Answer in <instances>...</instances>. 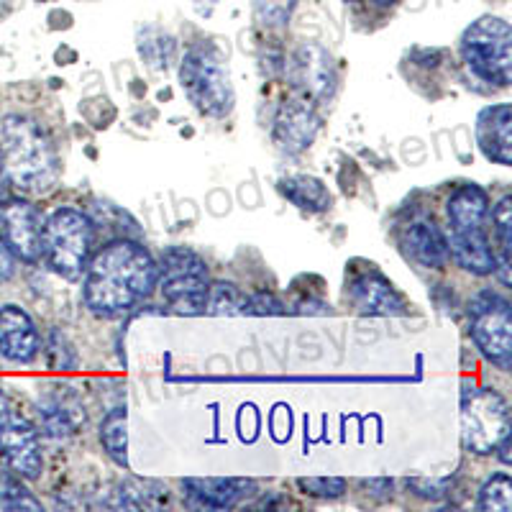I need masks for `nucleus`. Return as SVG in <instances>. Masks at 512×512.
Returning a JSON list of instances; mask_svg holds the SVG:
<instances>
[{
  "label": "nucleus",
  "instance_id": "obj_21",
  "mask_svg": "<svg viewBox=\"0 0 512 512\" xmlns=\"http://www.w3.org/2000/svg\"><path fill=\"white\" fill-rule=\"evenodd\" d=\"M280 192L295 208L305 210V213H326L333 205V195L328 185L313 175L282 177Z\"/></svg>",
  "mask_w": 512,
  "mask_h": 512
},
{
  "label": "nucleus",
  "instance_id": "obj_20",
  "mask_svg": "<svg viewBox=\"0 0 512 512\" xmlns=\"http://www.w3.org/2000/svg\"><path fill=\"white\" fill-rule=\"evenodd\" d=\"M446 216L451 231H477L484 228L489 216L487 192L477 185H464L446 203Z\"/></svg>",
  "mask_w": 512,
  "mask_h": 512
},
{
  "label": "nucleus",
  "instance_id": "obj_15",
  "mask_svg": "<svg viewBox=\"0 0 512 512\" xmlns=\"http://www.w3.org/2000/svg\"><path fill=\"white\" fill-rule=\"evenodd\" d=\"M512 111L507 103H497L484 108L477 116V146L489 162L510 167L512 164Z\"/></svg>",
  "mask_w": 512,
  "mask_h": 512
},
{
  "label": "nucleus",
  "instance_id": "obj_29",
  "mask_svg": "<svg viewBox=\"0 0 512 512\" xmlns=\"http://www.w3.org/2000/svg\"><path fill=\"white\" fill-rule=\"evenodd\" d=\"M297 487L303 495L318 497V500H336L346 492V482L341 477H300Z\"/></svg>",
  "mask_w": 512,
  "mask_h": 512
},
{
  "label": "nucleus",
  "instance_id": "obj_36",
  "mask_svg": "<svg viewBox=\"0 0 512 512\" xmlns=\"http://www.w3.org/2000/svg\"><path fill=\"white\" fill-rule=\"evenodd\" d=\"M374 3H379V6H395L397 0H374Z\"/></svg>",
  "mask_w": 512,
  "mask_h": 512
},
{
  "label": "nucleus",
  "instance_id": "obj_8",
  "mask_svg": "<svg viewBox=\"0 0 512 512\" xmlns=\"http://www.w3.org/2000/svg\"><path fill=\"white\" fill-rule=\"evenodd\" d=\"M472 338L487 361L502 372L512 367V315L507 297L495 290H482L469 303Z\"/></svg>",
  "mask_w": 512,
  "mask_h": 512
},
{
  "label": "nucleus",
  "instance_id": "obj_26",
  "mask_svg": "<svg viewBox=\"0 0 512 512\" xmlns=\"http://www.w3.org/2000/svg\"><path fill=\"white\" fill-rule=\"evenodd\" d=\"M246 295L233 282H213L205 297V313L210 315H244Z\"/></svg>",
  "mask_w": 512,
  "mask_h": 512
},
{
  "label": "nucleus",
  "instance_id": "obj_28",
  "mask_svg": "<svg viewBox=\"0 0 512 512\" xmlns=\"http://www.w3.org/2000/svg\"><path fill=\"white\" fill-rule=\"evenodd\" d=\"M251 6H254L256 21L264 29L280 31L290 24L292 13L297 8V0H251Z\"/></svg>",
  "mask_w": 512,
  "mask_h": 512
},
{
  "label": "nucleus",
  "instance_id": "obj_33",
  "mask_svg": "<svg viewBox=\"0 0 512 512\" xmlns=\"http://www.w3.org/2000/svg\"><path fill=\"white\" fill-rule=\"evenodd\" d=\"M13 415V408H11V400H8L6 390L0 387V431H3V425L8 423V418Z\"/></svg>",
  "mask_w": 512,
  "mask_h": 512
},
{
  "label": "nucleus",
  "instance_id": "obj_24",
  "mask_svg": "<svg viewBox=\"0 0 512 512\" xmlns=\"http://www.w3.org/2000/svg\"><path fill=\"white\" fill-rule=\"evenodd\" d=\"M16 510H41V502L36 500L34 492L26 487V479L16 477L8 469H0V512Z\"/></svg>",
  "mask_w": 512,
  "mask_h": 512
},
{
  "label": "nucleus",
  "instance_id": "obj_9",
  "mask_svg": "<svg viewBox=\"0 0 512 512\" xmlns=\"http://www.w3.org/2000/svg\"><path fill=\"white\" fill-rule=\"evenodd\" d=\"M290 80L305 100L315 105L328 103L338 88L336 64L328 49L315 41L300 44L290 57Z\"/></svg>",
  "mask_w": 512,
  "mask_h": 512
},
{
  "label": "nucleus",
  "instance_id": "obj_37",
  "mask_svg": "<svg viewBox=\"0 0 512 512\" xmlns=\"http://www.w3.org/2000/svg\"><path fill=\"white\" fill-rule=\"evenodd\" d=\"M344 3H354V0H344Z\"/></svg>",
  "mask_w": 512,
  "mask_h": 512
},
{
  "label": "nucleus",
  "instance_id": "obj_14",
  "mask_svg": "<svg viewBox=\"0 0 512 512\" xmlns=\"http://www.w3.org/2000/svg\"><path fill=\"white\" fill-rule=\"evenodd\" d=\"M254 489L256 484L251 479H182V495H185L187 505L198 507V510H231Z\"/></svg>",
  "mask_w": 512,
  "mask_h": 512
},
{
  "label": "nucleus",
  "instance_id": "obj_3",
  "mask_svg": "<svg viewBox=\"0 0 512 512\" xmlns=\"http://www.w3.org/2000/svg\"><path fill=\"white\" fill-rule=\"evenodd\" d=\"M180 85L187 100L208 118H226L236 103L228 59L213 41L187 49L180 64Z\"/></svg>",
  "mask_w": 512,
  "mask_h": 512
},
{
  "label": "nucleus",
  "instance_id": "obj_6",
  "mask_svg": "<svg viewBox=\"0 0 512 512\" xmlns=\"http://www.w3.org/2000/svg\"><path fill=\"white\" fill-rule=\"evenodd\" d=\"M157 285L164 303L180 315L205 313L210 272L203 256L187 246H169L159 259Z\"/></svg>",
  "mask_w": 512,
  "mask_h": 512
},
{
  "label": "nucleus",
  "instance_id": "obj_22",
  "mask_svg": "<svg viewBox=\"0 0 512 512\" xmlns=\"http://www.w3.org/2000/svg\"><path fill=\"white\" fill-rule=\"evenodd\" d=\"M100 443L105 454L118 466H128V413L126 408H113L100 423Z\"/></svg>",
  "mask_w": 512,
  "mask_h": 512
},
{
  "label": "nucleus",
  "instance_id": "obj_30",
  "mask_svg": "<svg viewBox=\"0 0 512 512\" xmlns=\"http://www.w3.org/2000/svg\"><path fill=\"white\" fill-rule=\"evenodd\" d=\"M287 308L280 297L272 292H256V295L246 297L244 315H285Z\"/></svg>",
  "mask_w": 512,
  "mask_h": 512
},
{
  "label": "nucleus",
  "instance_id": "obj_1",
  "mask_svg": "<svg viewBox=\"0 0 512 512\" xmlns=\"http://www.w3.org/2000/svg\"><path fill=\"white\" fill-rule=\"evenodd\" d=\"M159 267L146 246L116 239L95 254L85 269V305L100 318H118L144 303L157 287Z\"/></svg>",
  "mask_w": 512,
  "mask_h": 512
},
{
  "label": "nucleus",
  "instance_id": "obj_10",
  "mask_svg": "<svg viewBox=\"0 0 512 512\" xmlns=\"http://www.w3.org/2000/svg\"><path fill=\"white\" fill-rule=\"evenodd\" d=\"M41 231H44L41 213L29 200L11 195L0 203V236L16 259L26 264L41 262Z\"/></svg>",
  "mask_w": 512,
  "mask_h": 512
},
{
  "label": "nucleus",
  "instance_id": "obj_25",
  "mask_svg": "<svg viewBox=\"0 0 512 512\" xmlns=\"http://www.w3.org/2000/svg\"><path fill=\"white\" fill-rule=\"evenodd\" d=\"M139 54L152 70L162 72L169 67V59L175 54V41L172 36L164 34V31L154 29V26H146L139 31Z\"/></svg>",
  "mask_w": 512,
  "mask_h": 512
},
{
  "label": "nucleus",
  "instance_id": "obj_31",
  "mask_svg": "<svg viewBox=\"0 0 512 512\" xmlns=\"http://www.w3.org/2000/svg\"><path fill=\"white\" fill-rule=\"evenodd\" d=\"M13 274H16V256L11 254L8 244L3 241V236H0V285H3V282H11Z\"/></svg>",
  "mask_w": 512,
  "mask_h": 512
},
{
  "label": "nucleus",
  "instance_id": "obj_18",
  "mask_svg": "<svg viewBox=\"0 0 512 512\" xmlns=\"http://www.w3.org/2000/svg\"><path fill=\"white\" fill-rule=\"evenodd\" d=\"M448 256H454V262L466 272L487 277L497 272V254L489 246L484 228L477 231H451L448 236Z\"/></svg>",
  "mask_w": 512,
  "mask_h": 512
},
{
  "label": "nucleus",
  "instance_id": "obj_12",
  "mask_svg": "<svg viewBox=\"0 0 512 512\" xmlns=\"http://www.w3.org/2000/svg\"><path fill=\"white\" fill-rule=\"evenodd\" d=\"M320 118L315 111V103L300 98L287 100L280 108V113L274 116L272 123V139L277 149L285 154H303L313 146L315 136H318Z\"/></svg>",
  "mask_w": 512,
  "mask_h": 512
},
{
  "label": "nucleus",
  "instance_id": "obj_27",
  "mask_svg": "<svg viewBox=\"0 0 512 512\" xmlns=\"http://www.w3.org/2000/svg\"><path fill=\"white\" fill-rule=\"evenodd\" d=\"M479 510L512 512V479L507 472H497L479 489Z\"/></svg>",
  "mask_w": 512,
  "mask_h": 512
},
{
  "label": "nucleus",
  "instance_id": "obj_7",
  "mask_svg": "<svg viewBox=\"0 0 512 512\" xmlns=\"http://www.w3.org/2000/svg\"><path fill=\"white\" fill-rule=\"evenodd\" d=\"M510 436V410L500 392L479 387L461 400V441L469 454H495L497 443Z\"/></svg>",
  "mask_w": 512,
  "mask_h": 512
},
{
  "label": "nucleus",
  "instance_id": "obj_32",
  "mask_svg": "<svg viewBox=\"0 0 512 512\" xmlns=\"http://www.w3.org/2000/svg\"><path fill=\"white\" fill-rule=\"evenodd\" d=\"M297 313L326 315V313H331V305L320 303V300H303V303H297Z\"/></svg>",
  "mask_w": 512,
  "mask_h": 512
},
{
  "label": "nucleus",
  "instance_id": "obj_19",
  "mask_svg": "<svg viewBox=\"0 0 512 512\" xmlns=\"http://www.w3.org/2000/svg\"><path fill=\"white\" fill-rule=\"evenodd\" d=\"M39 418L41 431L49 438H70L80 425H85V408L70 392H52L39 397Z\"/></svg>",
  "mask_w": 512,
  "mask_h": 512
},
{
  "label": "nucleus",
  "instance_id": "obj_23",
  "mask_svg": "<svg viewBox=\"0 0 512 512\" xmlns=\"http://www.w3.org/2000/svg\"><path fill=\"white\" fill-rule=\"evenodd\" d=\"M492 228H495V241L500 246L497 256V269H500L502 285H510V249H512V198L505 195L492 208Z\"/></svg>",
  "mask_w": 512,
  "mask_h": 512
},
{
  "label": "nucleus",
  "instance_id": "obj_34",
  "mask_svg": "<svg viewBox=\"0 0 512 512\" xmlns=\"http://www.w3.org/2000/svg\"><path fill=\"white\" fill-rule=\"evenodd\" d=\"M216 6H218V0H192V8H195V11H198V16H203V18L213 16Z\"/></svg>",
  "mask_w": 512,
  "mask_h": 512
},
{
  "label": "nucleus",
  "instance_id": "obj_16",
  "mask_svg": "<svg viewBox=\"0 0 512 512\" xmlns=\"http://www.w3.org/2000/svg\"><path fill=\"white\" fill-rule=\"evenodd\" d=\"M402 246L415 264L425 269H443L448 262V241L433 218H415L402 231Z\"/></svg>",
  "mask_w": 512,
  "mask_h": 512
},
{
  "label": "nucleus",
  "instance_id": "obj_13",
  "mask_svg": "<svg viewBox=\"0 0 512 512\" xmlns=\"http://www.w3.org/2000/svg\"><path fill=\"white\" fill-rule=\"evenodd\" d=\"M41 336L31 315L18 305L0 308V356L13 364H31L39 356Z\"/></svg>",
  "mask_w": 512,
  "mask_h": 512
},
{
  "label": "nucleus",
  "instance_id": "obj_11",
  "mask_svg": "<svg viewBox=\"0 0 512 512\" xmlns=\"http://www.w3.org/2000/svg\"><path fill=\"white\" fill-rule=\"evenodd\" d=\"M0 461L16 477L34 482L41 477L44 459H41L39 431L26 418L13 413L0 431Z\"/></svg>",
  "mask_w": 512,
  "mask_h": 512
},
{
  "label": "nucleus",
  "instance_id": "obj_4",
  "mask_svg": "<svg viewBox=\"0 0 512 512\" xmlns=\"http://www.w3.org/2000/svg\"><path fill=\"white\" fill-rule=\"evenodd\" d=\"M93 221L77 208H57L44 221L41 259L64 280H80L93 254Z\"/></svg>",
  "mask_w": 512,
  "mask_h": 512
},
{
  "label": "nucleus",
  "instance_id": "obj_2",
  "mask_svg": "<svg viewBox=\"0 0 512 512\" xmlns=\"http://www.w3.org/2000/svg\"><path fill=\"white\" fill-rule=\"evenodd\" d=\"M0 167L11 185L31 195L52 190L59 177V159L49 136L39 123L18 113L0 121Z\"/></svg>",
  "mask_w": 512,
  "mask_h": 512
},
{
  "label": "nucleus",
  "instance_id": "obj_5",
  "mask_svg": "<svg viewBox=\"0 0 512 512\" xmlns=\"http://www.w3.org/2000/svg\"><path fill=\"white\" fill-rule=\"evenodd\" d=\"M512 29L505 18L482 16L461 34L459 49L466 67L484 82L507 88L512 80Z\"/></svg>",
  "mask_w": 512,
  "mask_h": 512
},
{
  "label": "nucleus",
  "instance_id": "obj_17",
  "mask_svg": "<svg viewBox=\"0 0 512 512\" xmlns=\"http://www.w3.org/2000/svg\"><path fill=\"white\" fill-rule=\"evenodd\" d=\"M349 300L354 303V308L364 315L405 313V303H402V297L397 295L395 287H392V282H387L382 274L377 272L356 277L349 287Z\"/></svg>",
  "mask_w": 512,
  "mask_h": 512
},
{
  "label": "nucleus",
  "instance_id": "obj_35",
  "mask_svg": "<svg viewBox=\"0 0 512 512\" xmlns=\"http://www.w3.org/2000/svg\"><path fill=\"white\" fill-rule=\"evenodd\" d=\"M11 180H8V175H6V169L0 167V203H3V200H8L11 198Z\"/></svg>",
  "mask_w": 512,
  "mask_h": 512
}]
</instances>
